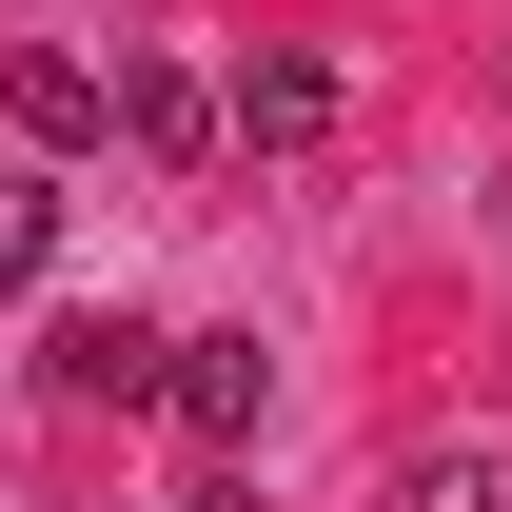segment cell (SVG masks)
Masks as SVG:
<instances>
[{
    "label": "cell",
    "mask_w": 512,
    "mask_h": 512,
    "mask_svg": "<svg viewBox=\"0 0 512 512\" xmlns=\"http://www.w3.org/2000/svg\"><path fill=\"white\" fill-rule=\"evenodd\" d=\"M60 276V158H0V296Z\"/></svg>",
    "instance_id": "6"
},
{
    "label": "cell",
    "mask_w": 512,
    "mask_h": 512,
    "mask_svg": "<svg viewBox=\"0 0 512 512\" xmlns=\"http://www.w3.org/2000/svg\"><path fill=\"white\" fill-rule=\"evenodd\" d=\"M197 453H256V414H276V355L256 335H178V394H158Z\"/></svg>",
    "instance_id": "3"
},
{
    "label": "cell",
    "mask_w": 512,
    "mask_h": 512,
    "mask_svg": "<svg viewBox=\"0 0 512 512\" xmlns=\"http://www.w3.org/2000/svg\"><path fill=\"white\" fill-rule=\"evenodd\" d=\"M119 138H158V158H217V138H237V99H197L178 60H138V79H119Z\"/></svg>",
    "instance_id": "5"
},
{
    "label": "cell",
    "mask_w": 512,
    "mask_h": 512,
    "mask_svg": "<svg viewBox=\"0 0 512 512\" xmlns=\"http://www.w3.org/2000/svg\"><path fill=\"white\" fill-rule=\"evenodd\" d=\"M316 138H335V60H316V40H256V60H237V158L296 178Z\"/></svg>",
    "instance_id": "1"
},
{
    "label": "cell",
    "mask_w": 512,
    "mask_h": 512,
    "mask_svg": "<svg viewBox=\"0 0 512 512\" xmlns=\"http://www.w3.org/2000/svg\"><path fill=\"white\" fill-rule=\"evenodd\" d=\"M394 512H512V453L493 434H434L414 473H394Z\"/></svg>",
    "instance_id": "7"
},
{
    "label": "cell",
    "mask_w": 512,
    "mask_h": 512,
    "mask_svg": "<svg viewBox=\"0 0 512 512\" xmlns=\"http://www.w3.org/2000/svg\"><path fill=\"white\" fill-rule=\"evenodd\" d=\"M0 119H20V158H79L99 138V79L79 60H0Z\"/></svg>",
    "instance_id": "4"
},
{
    "label": "cell",
    "mask_w": 512,
    "mask_h": 512,
    "mask_svg": "<svg viewBox=\"0 0 512 512\" xmlns=\"http://www.w3.org/2000/svg\"><path fill=\"white\" fill-rule=\"evenodd\" d=\"M40 394H79V414H158V394H178V335H138V316H60Z\"/></svg>",
    "instance_id": "2"
}]
</instances>
